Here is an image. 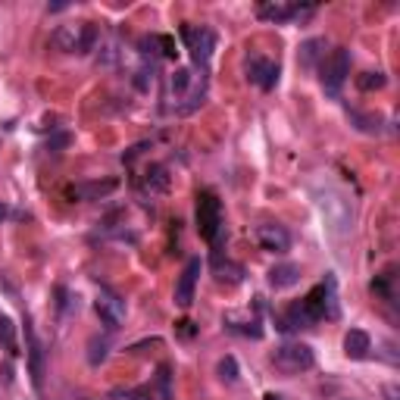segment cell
Segmentation results:
<instances>
[{
    "mask_svg": "<svg viewBox=\"0 0 400 400\" xmlns=\"http://www.w3.org/2000/svg\"><path fill=\"white\" fill-rule=\"evenodd\" d=\"M347 75H350V51L347 47H335L325 57V63H322V88L332 97H338V91L344 82H347Z\"/></svg>",
    "mask_w": 400,
    "mask_h": 400,
    "instance_id": "3",
    "label": "cell"
},
{
    "mask_svg": "<svg viewBox=\"0 0 400 400\" xmlns=\"http://www.w3.org/2000/svg\"><path fill=\"white\" fill-rule=\"evenodd\" d=\"M107 356H110V341L101 338V335H94V338L88 341V363L91 366H101Z\"/></svg>",
    "mask_w": 400,
    "mask_h": 400,
    "instance_id": "18",
    "label": "cell"
},
{
    "mask_svg": "<svg viewBox=\"0 0 400 400\" xmlns=\"http://www.w3.org/2000/svg\"><path fill=\"white\" fill-rule=\"evenodd\" d=\"M181 325V335H194V328H191V322H179Z\"/></svg>",
    "mask_w": 400,
    "mask_h": 400,
    "instance_id": "27",
    "label": "cell"
},
{
    "mask_svg": "<svg viewBox=\"0 0 400 400\" xmlns=\"http://www.w3.org/2000/svg\"><path fill=\"white\" fill-rule=\"evenodd\" d=\"M385 72H366V75H360V82H356V85H360V91H378V88H385Z\"/></svg>",
    "mask_w": 400,
    "mask_h": 400,
    "instance_id": "23",
    "label": "cell"
},
{
    "mask_svg": "<svg viewBox=\"0 0 400 400\" xmlns=\"http://www.w3.org/2000/svg\"><path fill=\"white\" fill-rule=\"evenodd\" d=\"M97 44H101V25L97 22H82V34H79V51L82 57H88L91 51H97Z\"/></svg>",
    "mask_w": 400,
    "mask_h": 400,
    "instance_id": "17",
    "label": "cell"
},
{
    "mask_svg": "<svg viewBox=\"0 0 400 400\" xmlns=\"http://www.w3.org/2000/svg\"><path fill=\"white\" fill-rule=\"evenodd\" d=\"M194 85V75H191V69H175L172 72V79H169V88H172V94L175 97H185L188 94V88Z\"/></svg>",
    "mask_w": 400,
    "mask_h": 400,
    "instance_id": "20",
    "label": "cell"
},
{
    "mask_svg": "<svg viewBox=\"0 0 400 400\" xmlns=\"http://www.w3.org/2000/svg\"><path fill=\"white\" fill-rule=\"evenodd\" d=\"M300 282V266L294 263H278L269 269V285L276 288V291H285V288H294Z\"/></svg>",
    "mask_w": 400,
    "mask_h": 400,
    "instance_id": "13",
    "label": "cell"
},
{
    "mask_svg": "<svg viewBox=\"0 0 400 400\" xmlns=\"http://www.w3.org/2000/svg\"><path fill=\"white\" fill-rule=\"evenodd\" d=\"M247 79L254 82V85H259L263 91H272L278 82V63H269L263 57H250L247 60Z\"/></svg>",
    "mask_w": 400,
    "mask_h": 400,
    "instance_id": "8",
    "label": "cell"
},
{
    "mask_svg": "<svg viewBox=\"0 0 400 400\" xmlns=\"http://www.w3.org/2000/svg\"><path fill=\"white\" fill-rule=\"evenodd\" d=\"M219 378L222 382H228V385H235L238 382V363H235V356H222L219 360Z\"/></svg>",
    "mask_w": 400,
    "mask_h": 400,
    "instance_id": "22",
    "label": "cell"
},
{
    "mask_svg": "<svg viewBox=\"0 0 400 400\" xmlns=\"http://www.w3.org/2000/svg\"><path fill=\"white\" fill-rule=\"evenodd\" d=\"M322 51H325V38H310V41H304V44H300V51H297L300 69H316V63H319Z\"/></svg>",
    "mask_w": 400,
    "mask_h": 400,
    "instance_id": "15",
    "label": "cell"
},
{
    "mask_svg": "<svg viewBox=\"0 0 400 400\" xmlns=\"http://www.w3.org/2000/svg\"><path fill=\"white\" fill-rule=\"evenodd\" d=\"M79 34H82V25H60V29L53 32L51 44L63 53H75L79 51Z\"/></svg>",
    "mask_w": 400,
    "mask_h": 400,
    "instance_id": "14",
    "label": "cell"
},
{
    "mask_svg": "<svg viewBox=\"0 0 400 400\" xmlns=\"http://www.w3.org/2000/svg\"><path fill=\"white\" fill-rule=\"evenodd\" d=\"M198 231L209 244H216L222 235V203L213 191L198 194Z\"/></svg>",
    "mask_w": 400,
    "mask_h": 400,
    "instance_id": "1",
    "label": "cell"
},
{
    "mask_svg": "<svg viewBox=\"0 0 400 400\" xmlns=\"http://www.w3.org/2000/svg\"><path fill=\"white\" fill-rule=\"evenodd\" d=\"M119 181L116 179H107V181H85V185H69L66 188V198L72 200H101L107 194L116 191Z\"/></svg>",
    "mask_w": 400,
    "mask_h": 400,
    "instance_id": "11",
    "label": "cell"
},
{
    "mask_svg": "<svg viewBox=\"0 0 400 400\" xmlns=\"http://www.w3.org/2000/svg\"><path fill=\"white\" fill-rule=\"evenodd\" d=\"M263 400H285V397H278V394H266Z\"/></svg>",
    "mask_w": 400,
    "mask_h": 400,
    "instance_id": "30",
    "label": "cell"
},
{
    "mask_svg": "<svg viewBox=\"0 0 400 400\" xmlns=\"http://www.w3.org/2000/svg\"><path fill=\"white\" fill-rule=\"evenodd\" d=\"M69 141H72V135H66V131H60V135L47 138V150L60 153V150H66V147H69Z\"/></svg>",
    "mask_w": 400,
    "mask_h": 400,
    "instance_id": "25",
    "label": "cell"
},
{
    "mask_svg": "<svg viewBox=\"0 0 400 400\" xmlns=\"http://www.w3.org/2000/svg\"><path fill=\"white\" fill-rule=\"evenodd\" d=\"M181 38H185L188 51H191V57L198 66H207L209 57H213L216 51V34L209 29H194V25H185L181 29Z\"/></svg>",
    "mask_w": 400,
    "mask_h": 400,
    "instance_id": "4",
    "label": "cell"
},
{
    "mask_svg": "<svg viewBox=\"0 0 400 400\" xmlns=\"http://www.w3.org/2000/svg\"><path fill=\"white\" fill-rule=\"evenodd\" d=\"M6 213H10V209H6V203H0V222L6 219Z\"/></svg>",
    "mask_w": 400,
    "mask_h": 400,
    "instance_id": "29",
    "label": "cell"
},
{
    "mask_svg": "<svg viewBox=\"0 0 400 400\" xmlns=\"http://www.w3.org/2000/svg\"><path fill=\"white\" fill-rule=\"evenodd\" d=\"M372 350V338L363 328H350L347 335H344V354L350 356V360H366Z\"/></svg>",
    "mask_w": 400,
    "mask_h": 400,
    "instance_id": "12",
    "label": "cell"
},
{
    "mask_svg": "<svg viewBox=\"0 0 400 400\" xmlns=\"http://www.w3.org/2000/svg\"><path fill=\"white\" fill-rule=\"evenodd\" d=\"M259 19L266 22H288V19H304L313 13V6H288V4H259Z\"/></svg>",
    "mask_w": 400,
    "mask_h": 400,
    "instance_id": "10",
    "label": "cell"
},
{
    "mask_svg": "<svg viewBox=\"0 0 400 400\" xmlns=\"http://www.w3.org/2000/svg\"><path fill=\"white\" fill-rule=\"evenodd\" d=\"M257 241H259V247L269 250V254H285V250L291 247V235L285 231V226H276V222L259 226L257 228Z\"/></svg>",
    "mask_w": 400,
    "mask_h": 400,
    "instance_id": "9",
    "label": "cell"
},
{
    "mask_svg": "<svg viewBox=\"0 0 400 400\" xmlns=\"http://www.w3.org/2000/svg\"><path fill=\"white\" fill-rule=\"evenodd\" d=\"M198 276H200V257H191V259L185 263V269H181L179 285H175V304H179L181 310H188V307L194 304V288H198Z\"/></svg>",
    "mask_w": 400,
    "mask_h": 400,
    "instance_id": "6",
    "label": "cell"
},
{
    "mask_svg": "<svg viewBox=\"0 0 400 400\" xmlns=\"http://www.w3.org/2000/svg\"><path fill=\"white\" fill-rule=\"evenodd\" d=\"M350 119H354V122H356V129H360V131H366V135H378V131H382V125H378V119H372V116L350 113Z\"/></svg>",
    "mask_w": 400,
    "mask_h": 400,
    "instance_id": "24",
    "label": "cell"
},
{
    "mask_svg": "<svg viewBox=\"0 0 400 400\" xmlns=\"http://www.w3.org/2000/svg\"><path fill=\"white\" fill-rule=\"evenodd\" d=\"M94 310H97L101 322L110 328V332H116V328L125 322V300H122V297H116L113 291H101V294H97Z\"/></svg>",
    "mask_w": 400,
    "mask_h": 400,
    "instance_id": "5",
    "label": "cell"
},
{
    "mask_svg": "<svg viewBox=\"0 0 400 400\" xmlns=\"http://www.w3.org/2000/svg\"><path fill=\"white\" fill-rule=\"evenodd\" d=\"M25 354H29V375H32V385L34 388H41L44 385V347H41L38 335H34V328L25 322Z\"/></svg>",
    "mask_w": 400,
    "mask_h": 400,
    "instance_id": "7",
    "label": "cell"
},
{
    "mask_svg": "<svg viewBox=\"0 0 400 400\" xmlns=\"http://www.w3.org/2000/svg\"><path fill=\"white\" fill-rule=\"evenodd\" d=\"M66 6H69V4H51V6H47V10H51V13H63V10H66Z\"/></svg>",
    "mask_w": 400,
    "mask_h": 400,
    "instance_id": "28",
    "label": "cell"
},
{
    "mask_svg": "<svg viewBox=\"0 0 400 400\" xmlns=\"http://www.w3.org/2000/svg\"><path fill=\"white\" fill-rule=\"evenodd\" d=\"M226 328L228 332H238V335H247V338H263V328H259V322L257 319H250V322H235V319H228L226 316Z\"/></svg>",
    "mask_w": 400,
    "mask_h": 400,
    "instance_id": "21",
    "label": "cell"
},
{
    "mask_svg": "<svg viewBox=\"0 0 400 400\" xmlns=\"http://www.w3.org/2000/svg\"><path fill=\"white\" fill-rule=\"evenodd\" d=\"M203 97H207V82L200 79L198 85H194L191 94H188V101H185V103H179V116H191L194 110H198L200 103H203Z\"/></svg>",
    "mask_w": 400,
    "mask_h": 400,
    "instance_id": "19",
    "label": "cell"
},
{
    "mask_svg": "<svg viewBox=\"0 0 400 400\" xmlns=\"http://www.w3.org/2000/svg\"><path fill=\"white\" fill-rule=\"evenodd\" d=\"M144 188L150 194H163V191H169V172H166V166H150L144 175Z\"/></svg>",
    "mask_w": 400,
    "mask_h": 400,
    "instance_id": "16",
    "label": "cell"
},
{
    "mask_svg": "<svg viewBox=\"0 0 400 400\" xmlns=\"http://www.w3.org/2000/svg\"><path fill=\"white\" fill-rule=\"evenodd\" d=\"M272 363H276V369L285 372V375H300V372L313 369L316 356H313L310 344H282V347L272 354Z\"/></svg>",
    "mask_w": 400,
    "mask_h": 400,
    "instance_id": "2",
    "label": "cell"
},
{
    "mask_svg": "<svg viewBox=\"0 0 400 400\" xmlns=\"http://www.w3.org/2000/svg\"><path fill=\"white\" fill-rule=\"evenodd\" d=\"M144 147H147V144H138V147H131V150L125 153L122 160H125V163H131V160H135V157H141V153H144Z\"/></svg>",
    "mask_w": 400,
    "mask_h": 400,
    "instance_id": "26",
    "label": "cell"
}]
</instances>
